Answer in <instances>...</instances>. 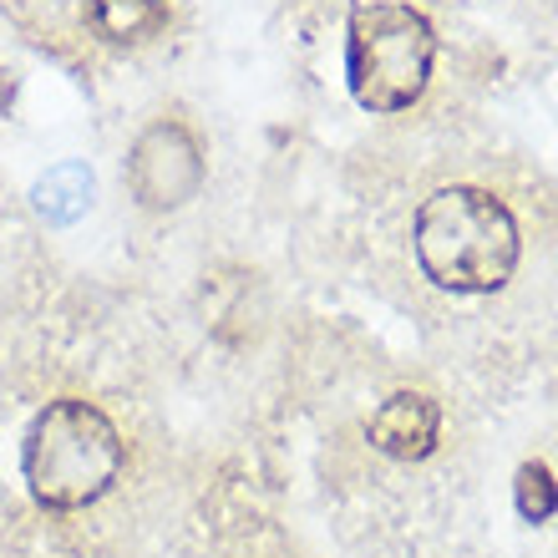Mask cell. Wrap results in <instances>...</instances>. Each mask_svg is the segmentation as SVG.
I'll use <instances>...</instances> for the list:
<instances>
[{
  "mask_svg": "<svg viewBox=\"0 0 558 558\" xmlns=\"http://www.w3.org/2000/svg\"><path fill=\"white\" fill-rule=\"evenodd\" d=\"M128 468V441L118 422L87 397L46 401L26 441H21V477L36 508L46 513H82L118 487Z\"/></svg>",
  "mask_w": 558,
  "mask_h": 558,
  "instance_id": "1",
  "label": "cell"
},
{
  "mask_svg": "<svg viewBox=\"0 0 558 558\" xmlns=\"http://www.w3.org/2000/svg\"><path fill=\"white\" fill-rule=\"evenodd\" d=\"M412 250L422 275L447 294H493L518 269L523 239H518L513 208L487 189H437L416 208Z\"/></svg>",
  "mask_w": 558,
  "mask_h": 558,
  "instance_id": "2",
  "label": "cell"
},
{
  "mask_svg": "<svg viewBox=\"0 0 558 558\" xmlns=\"http://www.w3.org/2000/svg\"><path fill=\"white\" fill-rule=\"evenodd\" d=\"M437 31L407 0H361L345 21V82L376 118L407 112L432 87Z\"/></svg>",
  "mask_w": 558,
  "mask_h": 558,
  "instance_id": "3",
  "label": "cell"
},
{
  "mask_svg": "<svg viewBox=\"0 0 558 558\" xmlns=\"http://www.w3.org/2000/svg\"><path fill=\"white\" fill-rule=\"evenodd\" d=\"M513 502L523 523H548L558 513V477L548 472V462H523L513 477Z\"/></svg>",
  "mask_w": 558,
  "mask_h": 558,
  "instance_id": "8",
  "label": "cell"
},
{
  "mask_svg": "<svg viewBox=\"0 0 558 558\" xmlns=\"http://www.w3.org/2000/svg\"><path fill=\"white\" fill-rule=\"evenodd\" d=\"M441 437V407L426 391H397L376 407L366 426V441L391 462H422L437 452Z\"/></svg>",
  "mask_w": 558,
  "mask_h": 558,
  "instance_id": "5",
  "label": "cell"
},
{
  "mask_svg": "<svg viewBox=\"0 0 558 558\" xmlns=\"http://www.w3.org/2000/svg\"><path fill=\"white\" fill-rule=\"evenodd\" d=\"M82 15L102 46H147L168 31V0H87Z\"/></svg>",
  "mask_w": 558,
  "mask_h": 558,
  "instance_id": "6",
  "label": "cell"
},
{
  "mask_svg": "<svg viewBox=\"0 0 558 558\" xmlns=\"http://www.w3.org/2000/svg\"><path fill=\"white\" fill-rule=\"evenodd\" d=\"M92 193H97V183H92L87 162H57V168H46L31 183V208H36L41 223L66 229V223H76L92 208Z\"/></svg>",
  "mask_w": 558,
  "mask_h": 558,
  "instance_id": "7",
  "label": "cell"
},
{
  "mask_svg": "<svg viewBox=\"0 0 558 558\" xmlns=\"http://www.w3.org/2000/svg\"><path fill=\"white\" fill-rule=\"evenodd\" d=\"M122 183L143 214H178L208 183L204 137L183 118H153L122 158Z\"/></svg>",
  "mask_w": 558,
  "mask_h": 558,
  "instance_id": "4",
  "label": "cell"
}]
</instances>
